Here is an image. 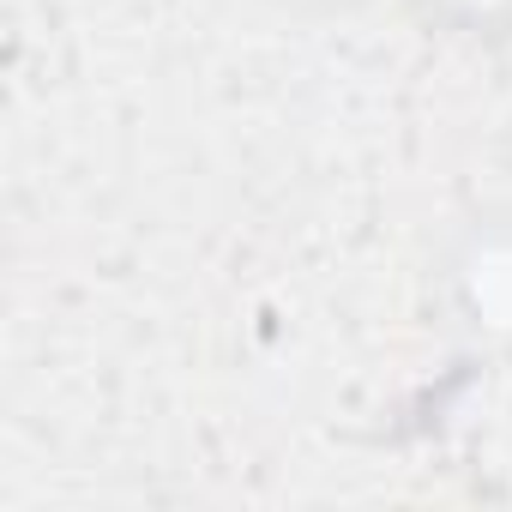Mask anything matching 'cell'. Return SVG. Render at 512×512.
Listing matches in <instances>:
<instances>
[{
    "instance_id": "6da1fadb",
    "label": "cell",
    "mask_w": 512,
    "mask_h": 512,
    "mask_svg": "<svg viewBox=\"0 0 512 512\" xmlns=\"http://www.w3.org/2000/svg\"><path fill=\"white\" fill-rule=\"evenodd\" d=\"M428 314L476 362L512 368V199L458 211L428 253Z\"/></svg>"
},
{
    "instance_id": "7a4b0ae2",
    "label": "cell",
    "mask_w": 512,
    "mask_h": 512,
    "mask_svg": "<svg viewBox=\"0 0 512 512\" xmlns=\"http://www.w3.org/2000/svg\"><path fill=\"white\" fill-rule=\"evenodd\" d=\"M392 7L440 49L512 55V0H392Z\"/></svg>"
},
{
    "instance_id": "3957f363",
    "label": "cell",
    "mask_w": 512,
    "mask_h": 512,
    "mask_svg": "<svg viewBox=\"0 0 512 512\" xmlns=\"http://www.w3.org/2000/svg\"><path fill=\"white\" fill-rule=\"evenodd\" d=\"M284 13H314V19H338V13H362L368 0H272Z\"/></svg>"
}]
</instances>
